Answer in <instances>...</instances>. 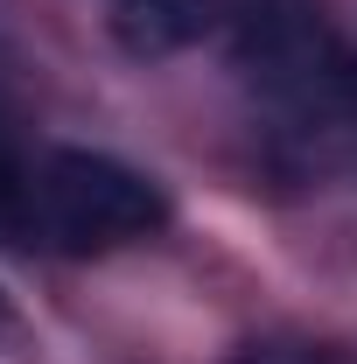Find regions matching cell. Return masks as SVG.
<instances>
[{
  "mask_svg": "<svg viewBox=\"0 0 357 364\" xmlns=\"http://www.w3.org/2000/svg\"><path fill=\"white\" fill-rule=\"evenodd\" d=\"M0 225H28V176H21V161L7 154V140H0Z\"/></svg>",
  "mask_w": 357,
  "mask_h": 364,
  "instance_id": "3",
  "label": "cell"
},
{
  "mask_svg": "<svg viewBox=\"0 0 357 364\" xmlns=\"http://www.w3.org/2000/svg\"><path fill=\"white\" fill-rule=\"evenodd\" d=\"M231 364H336L329 350H302V343H252V350H238Z\"/></svg>",
  "mask_w": 357,
  "mask_h": 364,
  "instance_id": "4",
  "label": "cell"
},
{
  "mask_svg": "<svg viewBox=\"0 0 357 364\" xmlns=\"http://www.w3.org/2000/svg\"><path fill=\"white\" fill-rule=\"evenodd\" d=\"M161 218H169L161 189L140 168L112 161V154H91V147H56L28 176V225L49 245H70V252L147 238Z\"/></svg>",
  "mask_w": 357,
  "mask_h": 364,
  "instance_id": "1",
  "label": "cell"
},
{
  "mask_svg": "<svg viewBox=\"0 0 357 364\" xmlns=\"http://www.w3.org/2000/svg\"><path fill=\"white\" fill-rule=\"evenodd\" d=\"M112 28L134 56H169L211 28V0H112Z\"/></svg>",
  "mask_w": 357,
  "mask_h": 364,
  "instance_id": "2",
  "label": "cell"
}]
</instances>
